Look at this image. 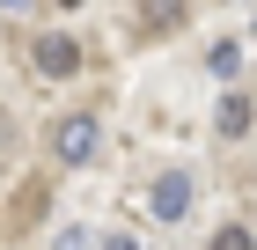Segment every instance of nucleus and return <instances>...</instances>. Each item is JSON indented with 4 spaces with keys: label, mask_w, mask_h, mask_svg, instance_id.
I'll list each match as a JSON object with an SVG mask.
<instances>
[{
    "label": "nucleus",
    "mask_w": 257,
    "mask_h": 250,
    "mask_svg": "<svg viewBox=\"0 0 257 250\" xmlns=\"http://www.w3.org/2000/svg\"><path fill=\"white\" fill-rule=\"evenodd\" d=\"M59 8H81V0H59Z\"/></svg>",
    "instance_id": "obj_9"
},
{
    "label": "nucleus",
    "mask_w": 257,
    "mask_h": 250,
    "mask_svg": "<svg viewBox=\"0 0 257 250\" xmlns=\"http://www.w3.org/2000/svg\"><path fill=\"white\" fill-rule=\"evenodd\" d=\"M250 133V96H228L220 103V140H242Z\"/></svg>",
    "instance_id": "obj_4"
},
{
    "label": "nucleus",
    "mask_w": 257,
    "mask_h": 250,
    "mask_svg": "<svg viewBox=\"0 0 257 250\" xmlns=\"http://www.w3.org/2000/svg\"><path fill=\"white\" fill-rule=\"evenodd\" d=\"M0 8H22V0H0Z\"/></svg>",
    "instance_id": "obj_8"
},
{
    "label": "nucleus",
    "mask_w": 257,
    "mask_h": 250,
    "mask_svg": "<svg viewBox=\"0 0 257 250\" xmlns=\"http://www.w3.org/2000/svg\"><path fill=\"white\" fill-rule=\"evenodd\" d=\"M191 206V170H162L155 177V221H184Z\"/></svg>",
    "instance_id": "obj_2"
},
{
    "label": "nucleus",
    "mask_w": 257,
    "mask_h": 250,
    "mask_svg": "<svg viewBox=\"0 0 257 250\" xmlns=\"http://www.w3.org/2000/svg\"><path fill=\"white\" fill-rule=\"evenodd\" d=\"M52 147H59V162H96V147H103V125L88 111H74V118H59V133H52Z\"/></svg>",
    "instance_id": "obj_1"
},
{
    "label": "nucleus",
    "mask_w": 257,
    "mask_h": 250,
    "mask_svg": "<svg viewBox=\"0 0 257 250\" xmlns=\"http://www.w3.org/2000/svg\"><path fill=\"white\" fill-rule=\"evenodd\" d=\"M184 22V0H147V30H177Z\"/></svg>",
    "instance_id": "obj_5"
},
{
    "label": "nucleus",
    "mask_w": 257,
    "mask_h": 250,
    "mask_svg": "<svg viewBox=\"0 0 257 250\" xmlns=\"http://www.w3.org/2000/svg\"><path fill=\"white\" fill-rule=\"evenodd\" d=\"M103 250H133V243H125V235H110V243H103Z\"/></svg>",
    "instance_id": "obj_7"
},
{
    "label": "nucleus",
    "mask_w": 257,
    "mask_h": 250,
    "mask_svg": "<svg viewBox=\"0 0 257 250\" xmlns=\"http://www.w3.org/2000/svg\"><path fill=\"white\" fill-rule=\"evenodd\" d=\"M213 250H257V235H250V228H220Z\"/></svg>",
    "instance_id": "obj_6"
},
{
    "label": "nucleus",
    "mask_w": 257,
    "mask_h": 250,
    "mask_svg": "<svg viewBox=\"0 0 257 250\" xmlns=\"http://www.w3.org/2000/svg\"><path fill=\"white\" fill-rule=\"evenodd\" d=\"M37 74H52V81L81 74V44L74 37H37Z\"/></svg>",
    "instance_id": "obj_3"
}]
</instances>
